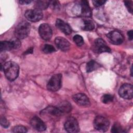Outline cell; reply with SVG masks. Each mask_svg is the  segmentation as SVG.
<instances>
[{
	"mask_svg": "<svg viewBox=\"0 0 133 133\" xmlns=\"http://www.w3.org/2000/svg\"><path fill=\"white\" fill-rule=\"evenodd\" d=\"M56 25L58 29L66 35H69L71 33V28L70 25L61 19H57L56 22Z\"/></svg>",
	"mask_w": 133,
	"mask_h": 133,
	"instance_id": "cell-15",
	"label": "cell"
},
{
	"mask_svg": "<svg viewBox=\"0 0 133 133\" xmlns=\"http://www.w3.org/2000/svg\"><path fill=\"white\" fill-rule=\"evenodd\" d=\"M42 50L45 53L49 54V53H51V52L55 51V48L51 45L45 44L43 46V47L42 48Z\"/></svg>",
	"mask_w": 133,
	"mask_h": 133,
	"instance_id": "cell-22",
	"label": "cell"
},
{
	"mask_svg": "<svg viewBox=\"0 0 133 133\" xmlns=\"http://www.w3.org/2000/svg\"><path fill=\"white\" fill-rule=\"evenodd\" d=\"M55 44L57 47L62 51H67L69 49L70 43L62 37H57L55 39Z\"/></svg>",
	"mask_w": 133,
	"mask_h": 133,
	"instance_id": "cell-14",
	"label": "cell"
},
{
	"mask_svg": "<svg viewBox=\"0 0 133 133\" xmlns=\"http://www.w3.org/2000/svg\"><path fill=\"white\" fill-rule=\"evenodd\" d=\"M38 32L41 37L45 41L49 40L51 38L52 35V30L48 24H41L39 26Z\"/></svg>",
	"mask_w": 133,
	"mask_h": 133,
	"instance_id": "cell-9",
	"label": "cell"
},
{
	"mask_svg": "<svg viewBox=\"0 0 133 133\" xmlns=\"http://www.w3.org/2000/svg\"><path fill=\"white\" fill-rule=\"evenodd\" d=\"M31 1L30 0H22V1H19V3L22 4V5H23V4H30V3H31Z\"/></svg>",
	"mask_w": 133,
	"mask_h": 133,
	"instance_id": "cell-30",
	"label": "cell"
},
{
	"mask_svg": "<svg viewBox=\"0 0 133 133\" xmlns=\"http://www.w3.org/2000/svg\"><path fill=\"white\" fill-rule=\"evenodd\" d=\"M113 100V96L111 95L105 94L101 98V101L104 103H109L112 102Z\"/></svg>",
	"mask_w": 133,
	"mask_h": 133,
	"instance_id": "cell-24",
	"label": "cell"
},
{
	"mask_svg": "<svg viewBox=\"0 0 133 133\" xmlns=\"http://www.w3.org/2000/svg\"><path fill=\"white\" fill-rule=\"evenodd\" d=\"M30 124L33 128L38 131H42L46 129V125L45 123L37 116H34L31 119Z\"/></svg>",
	"mask_w": 133,
	"mask_h": 133,
	"instance_id": "cell-12",
	"label": "cell"
},
{
	"mask_svg": "<svg viewBox=\"0 0 133 133\" xmlns=\"http://www.w3.org/2000/svg\"><path fill=\"white\" fill-rule=\"evenodd\" d=\"M81 15L83 16L89 17L91 16V11L87 1H81Z\"/></svg>",
	"mask_w": 133,
	"mask_h": 133,
	"instance_id": "cell-16",
	"label": "cell"
},
{
	"mask_svg": "<svg viewBox=\"0 0 133 133\" xmlns=\"http://www.w3.org/2000/svg\"><path fill=\"white\" fill-rule=\"evenodd\" d=\"M119 96L125 99H130L133 97V87L129 84L123 85L118 90Z\"/></svg>",
	"mask_w": 133,
	"mask_h": 133,
	"instance_id": "cell-6",
	"label": "cell"
},
{
	"mask_svg": "<svg viewBox=\"0 0 133 133\" xmlns=\"http://www.w3.org/2000/svg\"><path fill=\"white\" fill-rule=\"evenodd\" d=\"M95 28L94 23L89 20H84V26L83 29L86 31H91L92 30Z\"/></svg>",
	"mask_w": 133,
	"mask_h": 133,
	"instance_id": "cell-21",
	"label": "cell"
},
{
	"mask_svg": "<svg viewBox=\"0 0 133 133\" xmlns=\"http://www.w3.org/2000/svg\"><path fill=\"white\" fill-rule=\"evenodd\" d=\"M99 66V64L94 60L89 61L86 65L87 72H90L96 70Z\"/></svg>",
	"mask_w": 133,
	"mask_h": 133,
	"instance_id": "cell-20",
	"label": "cell"
},
{
	"mask_svg": "<svg viewBox=\"0 0 133 133\" xmlns=\"http://www.w3.org/2000/svg\"><path fill=\"white\" fill-rule=\"evenodd\" d=\"M125 131L122 128L121 125L118 123H115L113 125V127H112L111 132L114 133H118V132H123Z\"/></svg>",
	"mask_w": 133,
	"mask_h": 133,
	"instance_id": "cell-23",
	"label": "cell"
},
{
	"mask_svg": "<svg viewBox=\"0 0 133 133\" xmlns=\"http://www.w3.org/2000/svg\"><path fill=\"white\" fill-rule=\"evenodd\" d=\"M64 128L69 132L74 133L79 131V126L77 121L73 117L67 119L64 124Z\"/></svg>",
	"mask_w": 133,
	"mask_h": 133,
	"instance_id": "cell-7",
	"label": "cell"
},
{
	"mask_svg": "<svg viewBox=\"0 0 133 133\" xmlns=\"http://www.w3.org/2000/svg\"><path fill=\"white\" fill-rule=\"evenodd\" d=\"M24 16L29 21L35 22L42 19L43 15L41 10L37 9H34L26 10L25 12Z\"/></svg>",
	"mask_w": 133,
	"mask_h": 133,
	"instance_id": "cell-5",
	"label": "cell"
},
{
	"mask_svg": "<svg viewBox=\"0 0 133 133\" xmlns=\"http://www.w3.org/2000/svg\"><path fill=\"white\" fill-rule=\"evenodd\" d=\"M128 38L130 40H131L132 39V37H133V32L132 30H130L128 32Z\"/></svg>",
	"mask_w": 133,
	"mask_h": 133,
	"instance_id": "cell-31",
	"label": "cell"
},
{
	"mask_svg": "<svg viewBox=\"0 0 133 133\" xmlns=\"http://www.w3.org/2000/svg\"><path fill=\"white\" fill-rule=\"evenodd\" d=\"M94 50L97 53H101L104 52H110L111 49L108 46L107 43L102 38L96 39L93 46Z\"/></svg>",
	"mask_w": 133,
	"mask_h": 133,
	"instance_id": "cell-8",
	"label": "cell"
},
{
	"mask_svg": "<svg viewBox=\"0 0 133 133\" xmlns=\"http://www.w3.org/2000/svg\"><path fill=\"white\" fill-rule=\"evenodd\" d=\"M14 49L11 40L9 41H2L0 44V49L1 51L10 50Z\"/></svg>",
	"mask_w": 133,
	"mask_h": 133,
	"instance_id": "cell-17",
	"label": "cell"
},
{
	"mask_svg": "<svg viewBox=\"0 0 133 133\" xmlns=\"http://www.w3.org/2000/svg\"><path fill=\"white\" fill-rule=\"evenodd\" d=\"M62 75L57 74L53 75L49 79L47 85L48 90L51 91H56L58 90L61 86Z\"/></svg>",
	"mask_w": 133,
	"mask_h": 133,
	"instance_id": "cell-3",
	"label": "cell"
},
{
	"mask_svg": "<svg viewBox=\"0 0 133 133\" xmlns=\"http://www.w3.org/2000/svg\"><path fill=\"white\" fill-rule=\"evenodd\" d=\"M58 108L60 110L61 113H68L71 110V105L66 101H63L58 105Z\"/></svg>",
	"mask_w": 133,
	"mask_h": 133,
	"instance_id": "cell-18",
	"label": "cell"
},
{
	"mask_svg": "<svg viewBox=\"0 0 133 133\" xmlns=\"http://www.w3.org/2000/svg\"><path fill=\"white\" fill-rule=\"evenodd\" d=\"M125 5L127 8L128 10L130 12L132 13V1H125Z\"/></svg>",
	"mask_w": 133,
	"mask_h": 133,
	"instance_id": "cell-28",
	"label": "cell"
},
{
	"mask_svg": "<svg viewBox=\"0 0 133 133\" xmlns=\"http://www.w3.org/2000/svg\"><path fill=\"white\" fill-rule=\"evenodd\" d=\"M62 114V113L57 107L53 106H49L43 110L41 112V115H42L50 117H58Z\"/></svg>",
	"mask_w": 133,
	"mask_h": 133,
	"instance_id": "cell-11",
	"label": "cell"
},
{
	"mask_svg": "<svg viewBox=\"0 0 133 133\" xmlns=\"http://www.w3.org/2000/svg\"><path fill=\"white\" fill-rule=\"evenodd\" d=\"M1 124L4 128H7L9 126V123L5 117H1Z\"/></svg>",
	"mask_w": 133,
	"mask_h": 133,
	"instance_id": "cell-27",
	"label": "cell"
},
{
	"mask_svg": "<svg viewBox=\"0 0 133 133\" xmlns=\"http://www.w3.org/2000/svg\"><path fill=\"white\" fill-rule=\"evenodd\" d=\"M3 68V71L6 78L11 81H14L18 76L19 73V65L13 61H8L6 62L2 68Z\"/></svg>",
	"mask_w": 133,
	"mask_h": 133,
	"instance_id": "cell-1",
	"label": "cell"
},
{
	"mask_svg": "<svg viewBox=\"0 0 133 133\" xmlns=\"http://www.w3.org/2000/svg\"><path fill=\"white\" fill-rule=\"evenodd\" d=\"M12 131L14 132H26L27 129L24 126L19 125L14 127L12 129Z\"/></svg>",
	"mask_w": 133,
	"mask_h": 133,
	"instance_id": "cell-26",
	"label": "cell"
},
{
	"mask_svg": "<svg viewBox=\"0 0 133 133\" xmlns=\"http://www.w3.org/2000/svg\"><path fill=\"white\" fill-rule=\"evenodd\" d=\"M31 26L29 22L23 21L20 22L16 28L15 35L17 38L22 39L26 37L30 31Z\"/></svg>",
	"mask_w": 133,
	"mask_h": 133,
	"instance_id": "cell-2",
	"label": "cell"
},
{
	"mask_svg": "<svg viewBox=\"0 0 133 133\" xmlns=\"http://www.w3.org/2000/svg\"><path fill=\"white\" fill-rule=\"evenodd\" d=\"M73 100L78 104L82 106H87L89 104L90 101L87 96L82 93H78L73 96Z\"/></svg>",
	"mask_w": 133,
	"mask_h": 133,
	"instance_id": "cell-13",
	"label": "cell"
},
{
	"mask_svg": "<svg viewBox=\"0 0 133 133\" xmlns=\"http://www.w3.org/2000/svg\"><path fill=\"white\" fill-rule=\"evenodd\" d=\"M73 41L78 46H81L84 44V39L79 35H75L74 36Z\"/></svg>",
	"mask_w": 133,
	"mask_h": 133,
	"instance_id": "cell-25",
	"label": "cell"
},
{
	"mask_svg": "<svg viewBox=\"0 0 133 133\" xmlns=\"http://www.w3.org/2000/svg\"><path fill=\"white\" fill-rule=\"evenodd\" d=\"M105 2H106V1H103V0H95V1H92V3H93L94 6L96 7L101 6L102 5H103Z\"/></svg>",
	"mask_w": 133,
	"mask_h": 133,
	"instance_id": "cell-29",
	"label": "cell"
},
{
	"mask_svg": "<svg viewBox=\"0 0 133 133\" xmlns=\"http://www.w3.org/2000/svg\"><path fill=\"white\" fill-rule=\"evenodd\" d=\"M110 42L115 45L121 44L124 41V37L122 34L117 31L110 32L107 35Z\"/></svg>",
	"mask_w": 133,
	"mask_h": 133,
	"instance_id": "cell-10",
	"label": "cell"
},
{
	"mask_svg": "<svg viewBox=\"0 0 133 133\" xmlns=\"http://www.w3.org/2000/svg\"><path fill=\"white\" fill-rule=\"evenodd\" d=\"M110 122L109 120L102 116H97L94 121V126L96 129L98 131H106L109 126Z\"/></svg>",
	"mask_w": 133,
	"mask_h": 133,
	"instance_id": "cell-4",
	"label": "cell"
},
{
	"mask_svg": "<svg viewBox=\"0 0 133 133\" xmlns=\"http://www.w3.org/2000/svg\"><path fill=\"white\" fill-rule=\"evenodd\" d=\"M50 4V1H37L35 4V9L39 10L46 9Z\"/></svg>",
	"mask_w": 133,
	"mask_h": 133,
	"instance_id": "cell-19",
	"label": "cell"
}]
</instances>
